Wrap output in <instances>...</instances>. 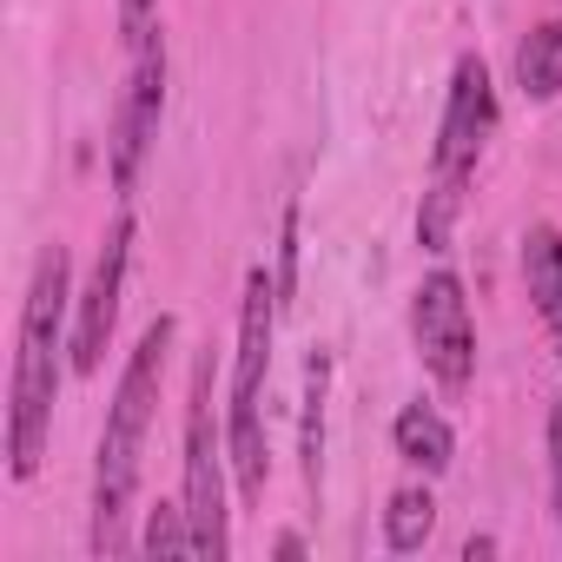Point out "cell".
<instances>
[{
	"mask_svg": "<svg viewBox=\"0 0 562 562\" xmlns=\"http://www.w3.org/2000/svg\"><path fill=\"white\" fill-rule=\"evenodd\" d=\"M172 331H179V318H166V312L139 331V345H133V358L120 371L106 430H100V463H93V549L100 555L120 549V529H126V509H133V490H139V457H146L153 411H159Z\"/></svg>",
	"mask_w": 562,
	"mask_h": 562,
	"instance_id": "obj_2",
	"label": "cell"
},
{
	"mask_svg": "<svg viewBox=\"0 0 562 562\" xmlns=\"http://www.w3.org/2000/svg\"><path fill=\"white\" fill-rule=\"evenodd\" d=\"M278 299L292 305V285H299V205H285V218H278Z\"/></svg>",
	"mask_w": 562,
	"mask_h": 562,
	"instance_id": "obj_15",
	"label": "cell"
},
{
	"mask_svg": "<svg viewBox=\"0 0 562 562\" xmlns=\"http://www.w3.org/2000/svg\"><path fill=\"white\" fill-rule=\"evenodd\" d=\"M391 443H397V457H404L411 470H424V476H443V470L457 463V430H450L443 411H430V404H404L397 424H391Z\"/></svg>",
	"mask_w": 562,
	"mask_h": 562,
	"instance_id": "obj_10",
	"label": "cell"
},
{
	"mask_svg": "<svg viewBox=\"0 0 562 562\" xmlns=\"http://www.w3.org/2000/svg\"><path fill=\"white\" fill-rule=\"evenodd\" d=\"M153 27H159V0H120V34H126V47H139Z\"/></svg>",
	"mask_w": 562,
	"mask_h": 562,
	"instance_id": "obj_17",
	"label": "cell"
},
{
	"mask_svg": "<svg viewBox=\"0 0 562 562\" xmlns=\"http://www.w3.org/2000/svg\"><path fill=\"white\" fill-rule=\"evenodd\" d=\"M496 133V87L490 67L476 54H463L450 67V100H443V126H437V153H430V186H424V212H417V245L424 251H450L463 192L476 179V159Z\"/></svg>",
	"mask_w": 562,
	"mask_h": 562,
	"instance_id": "obj_4",
	"label": "cell"
},
{
	"mask_svg": "<svg viewBox=\"0 0 562 562\" xmlns=\"http://www.w3.org/2000/svg\"><path fill=\"white\" fill-rule=\"evenodd\" d=\"M411 338L424 371L443 391H470L476 378V325H470V299H463V278L457 271H430L417 299H411Z\"/></svg>",
	"mask_w": 562,
	"mask_h": 562,
	"instance_id": "obj_6",
	"label": "cell"
},
{
	"mask_svg": "<svg viewBox=\"0 0 562 562\" xmlns=\"http://www.w3.org/2000/svg\"><path fill=\"white\" fill-rule=\"evenodd\" d=\"M278 278L265 265L245 271V305H238V351H232V404H225V450L245 503H265L271 450H265V378H271V338H278Z\"/></svg>",
	"mask_w": 562,
	"mask_h": 562,
	"instance_id": "obj_3",
	"label": "cell"
},
{
	"mask_svg": "<svg viewBox=\"0 0 562 562\" xmlns=\"http://www.w3.org/2000/svg\"><path fill=\"white\" fill-rule=\"evenodd\" d=\"M139 542H146V555H199V542H192V516H186V496H179V503H153Z\"/></svg>",
	"mask_w": 562,
	"mask_h": 562,
	"instance_id": "obj_14",
	"label": "cell"
},
{
	"mask_svg": "<svg viewBox=\"0 0 562 562\" xmlns=\"http://www.w3.org/2000/svg\"><path fill=\"white\" fill-rule=\"evenodd\" d=\"M516 87H522V100H555L562 93V14L542 21L516 47Z\"/></svg>",
	"mask_w": 562,
	"mask_h": 562,
	"instance_id": "obj_12",
	"label": "cell"
},
{
	"mask_svg": "<svg viewBox=\"0 0 562 562\" xmlns=\"http://www.w3.org/2000/svg\"><path fill=\"white\" fill-rule=\"evenodd\" d=\"M522 278H529L536 318L549 331V351L562 364V232L555 225H529V238H522Z\"/></svg>",
	"mask_w": 562,
	"mask_h": 562,
	"instance_id": "obj_9",
	"label": "cell"
},
{
	"mask_svg": "<svg viewBox=\"0 0 562 562\" xmlns=\"http://www.w3.org/2000/svg\"><path fill=\"white\" fill-rule=\"evenodd\" d=\"M325 404H331V351L305 358V417H299V457H305V483L325 490Z\"/></svg>",
	"mask_w": 562,
	"mask_h": 562,
	"instance_id": "obj_11",
	"label": "cell"
},
{
	"mask_svg": "<svg viewBox=\"0 0 562 562\" xmlns=\"http://www.w3.org/2000/svg\"><path fill=\"white\" fill-rule=\"evenodd\" d=\"M549 496H555V529H562V397L549 404Z\"/></svg>",
	"mask_w": 562,
	"mask_h": 562,
	"instance_id": "obj_16",
	"label": "cell"
},
{
	"mask_svg": "<svg viewBox=\"0 0 562 562\" xmlns=\"http://www.w3.org/2000/svg\"><path fill=\"white\" fill-rule=\"evenodd\" d=\"M430 529H437V496H430L424 483L391 490V503H384V549L411 555V549H424V542H430Z\"/></svg>",
	"mask_w": 562,
	"mask_h": 562,
	"instance_id": "obj_13",
	"label": "cell"
},
{
	"mask_svg": "<svg viewBox=\"0 0 562 562\" xmlns=\"http://www.w3.org/2000/svg\"><path fill=\"white\" fill-rule=\"evenodd\" d=\"M159 120H166V34L153 27V34L133 47V74H126L120 120H113V192H120V199L139 192V172H146V159H153Z\"/></svg>",
	"mask_w": 562,
	"mask_h": 562,
	"instance_id": "obj_7",
	"label": "cell"
},
{
	"mask_svg": "<svg viewBox=\"0 0 562 562\" xmlns=\"http://www.w3.org/2000/svg\"><path fill=\"white\" fill-rule=\"evenodd\" d=\"M225 424L212 417V345L192 364V404H186V516L199 555L225 562L232 555V509H225Z\"/></svg>",
	"mask_w": 562,
	"mask_h": 562,
	"instance_id": "obj_5",
	"label": "cell"
},
{
	"mask_svg": "<svg viewBox=\"0 0 562 562\" xmlns=\"http://www.w3.org/2000/svg\"><path fill=\"white\" fill-rule=\"evenodd\" d=\"M133 212L113 218L100 258H93V278H87V292L74 299V371L93 378L106 364V345H113V325H120V292H126V258H133Z\"/></svg>",
	"mask_w": 562,
	"mask_h": 562,
	"instance_id": "obj_8",
	"label": "cell"
},
{
	"mask_svg": "<svg viewBox=\"0 0 562 562\" xmlns=\"http://www.w3.org/2000/svg\"><path fill=\"white\" fill-rule=\"evenodd\" d=\"M67 312H74V265L67 245H47L34 265V285L21 305V351H14V411H8V470L27 483L47 457V430H54V404H60V345L67 338Z\"/></svg>",
	"mask_w": 562,
	"mask_h": 562,
	"instance_id": "obj_1",
	"label": "cell"
}]
</instances>
